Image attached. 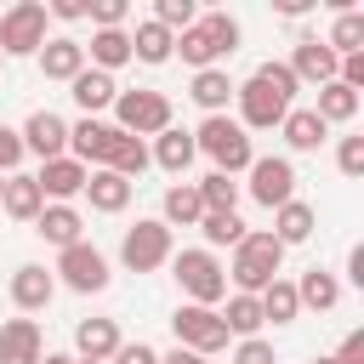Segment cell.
<instances>
[{
  "label": "cell",
  "mask_w": 364,
  "mask_h": 364,
  "mask_svg": "<svg viewBox=\"0 0 364 364\" xmlns=\"http://www.w3.org/2000/svg\"><path fill=\"white\" fill-rule=\"evenodd\" d=\"M40 358H46L40 324L34 318H6L0 324V364H40Z\"/></svg>",
  "instance_id": "obj_16"
},
{
  "label": "cell",
  "mask_w": 364,
  "mask_h": 364,
  "mask_svg": "<svg viewBox=\"0 0 364 364\" xmlns=\"http://www.w3.org/2000/svg\"><path fill=\"white\" fill-rule=\"evenodd\" d=\"M0 188H6V182H0Z\"/></svg>",
  "instance_id": "obj_53"
},
{
  "label": "cell",
  "mask_w": 364,
  "mask_h": 364,
  "mask_svg": "<svg viewBox=\"0 0 364 364\" xmlns=\"http://www.w3.org/2000/svg\"><path fill=\"white\" fill-rule=\"evenodd\" d=\"M188 97H193L205 114H222V108H228V97H233L228 68H199V74H193V85H188Z\"/></svg>",
  "instance_id": "obj_29"
},
{
  "label": "cell",
  "mask_w": 364,
  "mask_h": 364,
  "mask_svg": "<svg viewBox=\"0 0 364 364\" xmlns=\"http://www.w3.org/2000/svg\"><path fill=\"white\" fill-rule=\"evenodd\" d=\"M171 273H176V284H182V296L193 307H216L228 296V267L210 250H176L171 256Z\"/></svg>",
  "instance_id": "obj_4"
},
{
  "label": "cell",
  "mask_w": 364,
  "mask_h": 364,
  "mask_svg": "<svg viewBox=\"0 0 364 364\" xmlns=\"http://www.w3.org/2000/svg\"><path fill=\"white\" fill-rule=\"evenodd\" d=\"M85 199H91V210L114 216V210H125V205H131V182H125V176H114V171H91V176H85Z\"/></svg>",
  "instance_id": "obj_23"
},
{
  "label": "cell",
  "mask_w": 364,
  "mask_h": 364,
  "mask_svg": "<svg viewBox=\"0 0 364 364\" xmlns=\"http://www.w3.org/2000/svg\"><path fill=\"white\" fill-rule=\"evenodd\" d=\"M125 11H131L125 0H91V11H85V17H91L97 28H119V23H125Z\"/></svg>",
  "instance_id": "obj_41"
},
{
  "label": "cell",
  "mask_w": 364,
  "mask_h": 364,
  "mask_svg": "<svg viewBox=\"0 0 364 364\" xmlns=\"http://www.w3.org/2000/svg\"><path fill=\"white\" fill-rule=\"evenodd\" d=\"M17 159H23V136H17L11 125H0V171H11Z\"/></svg>",
  "instance_id": "obj_45"
},
{
  "label": "cell",
  "mask_w": 364,
  "mask_h": 364,
  "mask_svg": "<svg viewBox=\"0 0 364 364\" xmlns=\"http://www.w3.org/2000/svg\"><path fill=\"white\" fill-rule=\"evenodd\" d=\"M256 301H262V318H273V324H290V318L301 313V301H296V284H290V279H273Z\"/></svg>",
  "instance_id": "obj_35"
},
{
  "label": "cell",
  "mask_w": 364,
  "mask_h": 364,
  "mask_svg": "<svg viewBox=\"0 0 364 364\" xmlns=\"http://www.w3.org/2000/svg\"><path fill=\"white\" fill-rule=\"evenodd\" d=\"M239 97V114H245V131H273L290 108H296V74L284 63H262L245 85H233Z\"/></svg>",
  "instance_id": "obj_1"
},
{
  "label": "cell",
  "mask_w": 364,
  "mask_h": 364,
  "mask_svg": "<svg viewBox=\"0 0 364 364\" xmlns=\"http://www.w3.org/2000/svg\"><path fill=\"white\" fill-rule=\"evenodd\" d=\"M68 97L85 108V119H97L102 108H114L119 85H114V74H102V68H80V74L68 80Z\"/></svg>",
  "instance_id": "obj_17"
},
{
  "label": "cell",
  "mask_w": 364,
  "mask_h": 364,
  "mask_svg": "<svg viewBox=\"0 0 364 364\" xmlns=\"http://www.w3.org/2000/svg\"><path fill=\"white\" fill-rule=\"evenodd\" d=\"M148 165H154V159H148V142H142V136H119V148H114V159H108L102 171H114V176L131 182V176H142Z\"/></svg>",
  "instance_id": "obj_36"
},
{
  "label": "cell",
  "mask_w": 364,
  "mask_h": 364,
  "mask_svg": "<svg viewBox=\"0 0 364 364\" xmlns=\"http://www.w3.org/2000/svg\"><path fill=\"white\" fill-rule=\"evenodd\" d=\"M17 136H23V154H40V165L68 154V125H63V114H51V108H34Z\"/></svg>",
  "instance_id": "obj_13"
},
{
  "label": "cell",
  "mask_w": 364,
  "mask_h": 364,
  "mask_svg": "<svg viewBox=\"0 0 364 364\" xmlns=\"http://www.w3.org/2000/svg\"><path fill=\"white\" fill-rule=\"evenodd\" d=\"M279 131H284V142H290L296 154H307V148H318V142L330 136V125H324L313 108H290V114L279 119Z\"/></svg>",
  "instance_id": "obj_26"
},
{
  "label": "cell",
  "mask_w": 364,
  "mask_h": 364,
  "mask_svg": "<svg viewBox=\"0 0 364 364\" xmlns=\"http://www.w3.org/2000/svg\"><path fill=\"white\" fill-rule=\"evenodd\" d=\"M114 114H119V131L125 136H159L171 125V97L165 91H119L114 97Z\"/></svg>",
  "instance_id": "obj_6"
},
{
  "label": "cell",
  "mask_w": 364,
  "mask_h": 364,
  "mask_svg": "<svg viewBox=\"0 0 364 364\" xmlns=\"http://www.w3.org/2000/svg\"><path fill=\"white\" fill-rule=\"evenodd\" d=\"M313 222H318V216H313V205H307V199H290V205H279V210H273V239L290 250V245L313 239Z\"/></svg>",
  "instance_id": "obj_24"
},
{
  "label": "cell",
  "mask_w": 364,
  "mask_h": 364,
  "mask_svg": "<svg viewBox=\"0 0 364 364\" xmlns=\"http://www.w3.org/2000/svg\"><path fill=\"white\" fill-rule=\"evenodd\" d=\"M171 330H176V347H188V353H199V358H210V353L228 347V324H222L216 307H193V301H182V307L171 313Z\"/></svg>",
  "instance_id": "obj_5"
},
{
  "label": "cell",
  "mask_w": 364,
  "mask_h": 364,
  "mask_svg": "<svg viewBox=\"0 0 364 364\" xmlns=\"http://www.w3.org/2000/svg\"><path fill=\"white\" fill-rule=\"evenodd\" d=\"M159 364H210V358H199V353H188V347H171Z\"/></svg>",
  "instance_id": "obj_49"
},
{
  "label": "cell",
  "mask_w": 364,
  "mask_h": 364,
  "mask_svg": "<svg viewBox=\"0 0 364 364\" xmlns=\"http://www.w3.org/2000/svg\"><path fill=\"white\" fill-rule=\"evenodd\" d=\"M193 148H205L222 176H239V171H250V159H256L250 131H245L239 119H228V114H210V119L193 131Z\"/></svg>",
  "instance_id": "obj_3"
},
{
  "label": "cell",
  "mask_w": 364,
  "mask_h": 364,
  "mask_svg": "<svg viewBox=\"0 0 364 364\" xmlns=\"http://www.w3.org/2000/svg\"><path fill=\"white\" fill-rule=\"evenodd\" d=\"M85 176H91V171H85L74 154H63V159H46L34 182H40V193H46L51 205H68L74 193H85Z\"/></svg>",
  "instance_id": "obj_14"
},
{
  "label": "cell",
  "mask_w": 364,
  "mask_h": 364,
  "mask_svg": "<svg viewBox=\"0 0 364 364\" xmlns=\"http://www.w3.org/2000/svg\"><path fill=\"white\" fill-rule=\"evenodd\" d=\"M40 364H74V358H68V353H46Z\"/></svg>",
  "instance_id": "obj_50"
},
{
  "label": "cell",
  "mask_w": 364,
  "mask_h": 364,
  "mask_svg": "<svg viewBox=\"0 0 364 364\" xmlns=\"http://www.w3.org/2000/svg\"><path fill=\"white\" fill-rule=\"evenodd\" d=\"M80 210L74 205H46L40 216H34V233L46 239V245H57V250H68V245H80Z\"/></svg>",
  "instance_id": "obj_21"
},
{
  "label": "cell",
  "mask_w": 364,
  "mask_h": 364,
  "mask_svg": "<svg viewBox=\"0 0 364 364\" xmlns=\"http://www.w3.org/2000/svg\"><path fill=\"white\" fill-rule=\"evenodd\" d=\"M57 273H63V284L68 290H80V296H97L102 284H108V256L97 250V245H68L63 256H57Z\"/></svg>",
  "instance_id": "obj_10"
},
{
  "label": "cell",
  "mask_w": 364,
  "mask_h": 364,
  "mask_svg": "<svg viewBox=\"0 0 364 364\" xmlns=\"http://www.w3.org/2000/svg\"><path fill=\"white\" fill-rule=\"evenodd\" d=\"M154 23L176 34V28H193V23H199V11H193V0H159V6H154Z\"/></svg>",
  "instance_id": "obj_39"
},
{
  "label": "cell",
  "mask_w": 364,
  "mask_h": 364,
  "mask_svg": "<svg viewBox=\"0 0 364 364\" xmlns=\"http://www.w3.org/2000/svg\"><path fill=\"white\" fill-rule=\"evenodd\" d=\"M199 233H205V245H239L250 228L239 222V210H205L199 216Z\"/></svg>",
  "instance_id": "obj_37"
},
{
  "label": "cell",
  "mask_w": 364,
  "mask_h": 364,
  "mask_svg": "<svg viewBox=\"0 0 364 364\" xmlns=\"http://www.w3.org/2000/svg\"><path fill=\"white\" fill-rule=\"evenodd\" d=\"M324 46H330L336 57L364 51V11H358V6H341V11H336V28L324 34Z\"/></svg>",
  "instance_id": "obj_30"
},
{
  "label": "cell",
  "mask_w": 364,
  "mask_h": 364,
  "mask_svg": "<svg viewBox=\"0 0 364 364\" xmlns=\"http://www.w3.org/2000/svg\"><path fill=\"white\" fill-rule=\"evenodd\" d=\"M193 154H199V148H193V131H176V125H165L148 159H154V165H165L171 176H182V171L193 165Z\"/></svg>",
  "instance_id": "obj_22"
},
{
  "label": "cell",
  "mask_w": 364,
  "mask_h": 364,
  "mask_svg": "<svg viewBox=\"0 0 364 364\" xmlns=\"http://www.w3.org/2000/svg\"><path fill=\"white\" fill-rule=\"evenodd\" d=\"M279 267H284V245H279L273 233H245V239L233 245L228 279L239 284V296H262V290L279 279Z\"/></svg>",
  "instance_id": "obj_2"
},
{
  "label": "cell",
  "mask_w": 364,
  "mask_h": 364,
  "mask_svg": "<svg viewBox=\"0 0 364 364\" xmlns=\"http://www.w3.org/2000/svg\"><path fill=\"white\" fill-rule=\"evenodd\" d=\"M51 296H57V273H46L40 262H23V267L11 273V301H17L23 313H40Z\"/></svg>",
  "instance_id": "obj_18"
},
{
  "label": "cell",
  "mask_w": 364,
  "mask_h": 364,
  "mask_svg": "<svg viewBox=\"0 0 364 364\" xmlns=\"http://www.w3.org/2000/svg\"><path fill=\"white\" fill-rule=\"evenodd\" d=\"M205 216V205H199V193H193V182H176V188H165V228H193Z\"/></svg>",
  "instance_id": "obj_32"
},
{
  "label": "cell",
  "mask_w": 364,
  "mask_h": 364,
  "mask_svg": "<svg viewBox=\"0 0 364 364\" xmlns=\"http://www.w3.org/2000/svg\"><path fill=\"white\" fill-rule=\"evenodd\" d=\"M171 46H176V34H171V28H159L154 17H148V23H136V34H131V57H136V63H154V68H159V63H171Z\"/></svg>",
  "instance_id": "obj_27"
},
{
  "label": "cell",
  "mask_w": 364,
  "mask_h": 364,
  "mask_svg": "<svg viewBox=\"0 0 364 364\" xmlns=\"http://www.w3.org/2000/svg\"><path fill=\"white\" fill-rule=\"evenodd\" d=\"M199 23L210 28V40H216V51H222V57H233V51H239V23H233L228 11H210V17H199Z\"/></svg>",
  "instance_id": "obj_40"
},
{
  "label": "cell",
  "mask_w": 364,
  "mask_h": 364,
  "mask_svg": "<svg viewBox=\"0 0 364 364\" xmlns=\"http://www.w3.org/2000/svg\"><path fill=\"white\" fill-rule=\"evenodd\" d=\"M336 165H341L347 176H364V136H341V148H336Z\"/></svg>",
  "instance_id": "obj_42"
},
{
  "label": "cell",
  "mask_w": 364,
  "mask_h": 364,
  "mask_svg": "<svg viewBox=\"0 0 364 364\" xmlns=\"http://www.w3.org/2000/svg\"><path fill=\"white\" fill-rule=\"evenodd\" d=\"M330 358H336V364H364V330H353V336H347Z\"/></svg>",
  "instance_id": "obj_47"
},
{
  "label": "cell",
  "mask_w": 364,
  "mask_h": 364,
  "mask_svg": "<svg viewBox=\"0 0 364 364\" xmlns=\"http://www.w3.org/2000/svg\"><path fill=\"white\" fill-rule=\"evenodd\" d=\"M0 210H6L11 222H34V216L46 210L40 182H34V176H6V188H0Z\"/></svg>",
  "instance_id": "obj_20"
},
{
  "label": "cell",
  "mask_w": 364,
  "mask_h": 364,
  "mask_svg": "<svg viewBox=\"0 0 364 364\" xmlns=\"http://www.w3.org/2000/svg\"><path fill=\"white\" fill-rule=\"evenodd\" d=\"M46 6L40 0H17L11 11H0V57H28L46 46Z\"/></svg>",
  "instance_id": "obj_7"
},
{
  "label": "cell",
  "mask_w": 364,
  "mask_h": 364,
  "mask_svg": "<svg viewBox=\"0 0 364 364\" xmlns=\"http://www.w3.org/2000/svg\"><path fill=\"white\" fill-rule=\"evenodd\" d=\"M233 364H273V347H267L262 336H250V341H239V353H233Z\"/></svg>",
  "instance_id": "obj_44"
},
{
  "label": "cell",
  "mask_w": 364,
  "mask_h": 364,
  "mask_svg": "<svg viewBox=\"0 0 364 364\" xmlns=\"http://www.w3.org/2000/svg\"><path fill=\"white\" fill-rule=\"evenodd\" d=\"M193 193H199V205H205V210H233V205H239V182H233V176H222V171H210L205 182H193Z\"/></svg>",
  "instance_id": "obj_38"
},
{
  "label": "cell",
  "mask_w": 364,
  "mask_h": 364,
  "mask_svg": "<svg viewBox=\"0 0 364 364\" xmlns=\"http://www.w3.org/2000/svg\"><path fill=\"white\" fill-rule=\"evenodd\" d=\"M171 51H182V63H193V68H216V57H222V51H216V40H210V28H205V23H193V28H182V34H176V46H171Z\"/></svg>",
  "instance_id": "obj_33"
},
{
  "label": "cell",
  "mask_w": 364,
  "mask_h": 364,
  "mask_svg": "<svg viewBox=\"0 0 364 364\" xmlns=\"http://www.w3.org/2000/svg\"><path fill=\"white\" fill-rule=\"evenodd\" d=\"M85 51H91V68H102V74H114L119 63H131V34H125V28H97Z\"/></svg>",
  "instance_id": "obj_28"
},
{
  "label": "cell",
  "mask_w": 364,
  "mask_h": 364,
  "mask_svg": "<svg viewBox=\"0 0 364 364\" xmlns=\"http://www.w3.org/2000/svg\"><path fill=\"white\" fill-rule=\"evenodd\" d=\"M296 301H301V307H313V313H330V307L341 301V279H336V273H324V267H307V273L296 279Z\"/></svg>",
  "instance_id": "obj_25"
},
{
  "label": "cell",
  "mask_w": 364,
  "mask_h": 364,
  "mask_svg": "<svg viewBox=\"0 0 364 364\" xmlns=\"http://www.w3.org/2000/svg\"><path fill=\"white\" fill-rule=\"evenodd\" d=\"M74 364H85V358H74Z\"/></svg>",
  "instance_id": "obj_52"
},
{
  "label": "cell",
  "mask_w": 364,
  "mask_h": 364,
  "mask_svg": "<svg viewBox=\"0 0 364 364\" xmlns=\"http://www.w3.org/2000/svg\"><path fill=\"white\" fill-rule=\"evenodd\" d=\"M284 68L296 74V85H301V80H307V85H330V80H336V68H341V57H336V51H330L318 34H301Z\"/></svg>",
  "instance_id": "obj_12"
},
{
  "label": "cell",
  "mask_w": 364,
  "mask_h": 364,
  "mask_svg": "<svg viewBox=\"0 0 364 364\" xmlns=\"http://www.w3.org/2000/svg\"><path fill=\"white\" fill-rule=\"evenodd\" d=\"M313 364H336V358H313Z\"/></svg>",
  "instance_id": "obj_51"
},
{
  "label": "cell",
  "mask_w": 364,
  "mask_h": 364,
  "mask_svg": "<svg viewBox=\"0 0 364 364\" xmlns=\"http://www.w3.org/2000/svg\"><path fill=\"white\" fill-rule=\"evenodd\" d=\"M250 199L256 205H267V210H279V205H290L296 199V165L284 159V154H262V159H250Z\"/></svg>",
  "instance_id": "obj_8"
},
{
  "label": "cell",
  "mask_w": 364,
  "mask_h": 364,
  "mask_svg": "<svg viewBox=\"0 0 364 364\" xmlns=\"http://www.w3.org/2000/svg\"><path fill=\"white\" fill-rule=\"evenodd\" d=\"M119 262H125L131 273H154V267H165V262H171V228H165V222H136V228H125V239H119Z\"/></svg>",
  "instance_id": "obj_9"
},
{
  "label": "cell",
  "mask_w": 364,
  "mask_h": 364,
  "mask_svg": "<svg viewBox=\"0 0 364 364\" xmlns=\"http://www.w3.org/2000/svg\"><path fill=\"white\" fill-rule=\"evenodd\" d=\"M324 125H347L353 114H358V91H347L341 80H330V85H318V108H313Z\"/></svg>",
  "instance_id": "obj_31"
},
{
  "label": "cell",
  "mask_w": 364,
  "mask_h": 364,
  "mask_svg": "<svg viewBox=\"0 0 364 364\" xmlns=\"http://www.w3.org/2000/svg\"><path fill=\"white\" fill-rule=\"evenodd\" d=\"M347 279L364 284V245H353V256H347Z\"/></svg>",
  "instance_id": "obj_48"
},
{
  "label": "cell",
  "mask_w": 364,
  "mask_h": 364,
  "mask_svg": "<svg viewBox=\"0 0 364 364\" xmlns=\"http://www.w3.org/2000/svg\"><path fill=\"white\" fill-rule=\"evenodd\" d=\"M34 57H40V74H46V80H74V74L85 68V46L68 40V34H51Z\"/></svg>",
  "instance_id": "obj_19"
},
{
  "label": "cell",
  "mask_w": 364,
  "mask_h": 364,
  "mask_svg": "<svg viewBox=\"0 0 364 364\" xmlns=\"http://www.w3.org/2000/svg\"><path fill=\"white\" fill-rule=\"evenodd\" d=\"M119 136H125V131H119V125H102V119H80V125H68V148H74V159H80L85 171H91V165L102 171V165L114 159Z\"/></svg>",
  "instance_id": "obj_11"
},
{
  "label": "cell",
  "mask_w": 364,
  "mask_h": 364,
  "mask_svg": "<svg viewBox=\"0 0 364 364\" xmlns=\"http://www.w3.org/2000/svg\"><path fill=\"white\" fill-rule=\"evenodd\" d=\"M222 324H228V336H239V341H250L267 318H262V301L256 296H228V313H222Z\"/></svg>",
  "instance_id": "obj_34"
},
{
  "label": "cell",
  "mask_w": 364,
  "mask_h": 364,
  "mask_svg": "<svg viewBox=\"0 0 364 364\" xmlns=\"http://www.w3.org/2000/svg\"><path fill=\"white\" fill-rule=\"evenodd\" d=\"M108 364H159V353H154L148 341H119V353H114Z\"/></svg>",
  "instance_id": "obj_43"
},
{
  "label": "cell",
  "mask_w": 364,
  "mask_h": 364,
  "mask_svg": "<svg viewBox=\"0 0 364 364\" xmlns=\"http://www.w3.org/2000/svg\"><path fill=\"white\" fill-rule=\"evenodd\" d=\"M85 11H91V0H51L46 6V17H63V23H80Z\"/></svg>",
  "instance_id": "obj_46"
},
{
  "label": "cell",
  "mask_w": 364,
  "mask_h": 364,
  "mask_svg": "<svg viewBox=\"0 0 364 364\" xmlns=\"http://www.w3.org/2000/svg\"><path fill=\"white\" fill-rule=\"evenodd\" d=\"M114 353H119V324H114V318H80V324H74V358L108 364Z\"/></svg>",
  "instance_id": "obj_15"
}]
</instances>
